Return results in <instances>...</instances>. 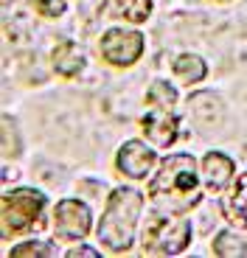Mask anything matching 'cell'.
<instances>
[{"mask_svg": "<svg viewBox=\"0 0 247 258\" xmlns=\"http://www.w3.org/2000/svg\"><path fill=\"white\" fill-rule=\"evenodd\" d=\"M149 194L157 211H189L200 202L197 160L191 155H171L163 160L157 177L152 180Z\"/></svg>", "mask_w": 247, "mask_h": 258, "instance_id": "obj_1", "label": "cell"}, {"mask_svg": "<svg viewBox=\"0 0 247 258\" xmlns=\"http://www.w3.org/2000/svg\"><path fill=\"white\" fill-rule=\"evenodd\" d=\"M138 213H141V194L132 188H115L112 197L107 200L104 219L98 225V239L115 252L132 247Z\"/></svg>", "mask_w": 247, "mask_h": 258, "instance_id": "obj_2", "label": "cell"}, {"mask_svg": "<svg viewBox=\"0 0 247 258\" xmlns=\"http://www.w3.org/2000/svg\"><path fill=\"white\" fill-rule=\"evenodd\" d=\"M42 208L45 197L31 188H17V191L3 194L0 211H3V236H17V233L42 227Z\"/></svg>", "mask_w": 247, "mask_h": 258, "instance_id": "obj_3", "label": "cell"}, {"mask_svg": "<svg viewBox=\"0 0 247 258\" xmlns=\"http://www.w3.org/2000/svg\"><path fill=\"white\" fill-rule=\"evenodd\" d=\"M191 239V225L186 219H157L146 230V252H160V255H174L182 252Z\"/></svg>", "mask_w": 247, "mask_h": 258, "instance_id": "obj_4", "label": "cell"}, {"mask_svg": "<svg viewBox=\"0 0 247 258\" xmlns=\"http://www.w3.org/2000/svg\"><path fill=\"white\" fill-rule=\"evenodd\" d=\"M53 230L62 239H85L90 230V211L79 200H62L53 211Z\"/></svg>", "mask_w": 247, "mask_h": 258, "instance_id": "obj_5", "label": "cell"}, {"mask_svg": "<svg viewBox=\"0 0 247 258\" xmlns=\"http://www.w3.org/2000/svg\"><path fill=\"white\" fill-rule=\"evenodd\" d=\"M101 53H104L107 62L118 64V68H127V64H132L143 53V37L135 31L112 28V31H107L104 39H101Z\"/></svg>", "mask_w": 247, "mask_h": 258, "instance_id": "obj_6", "label": "cell"}, {"mask_svg": "<svg viewBox=\"0 0 247 258\" xmlns=\"http://www.w3.org/2000/svg\"><path fill=\"white\" fill-rule=\"evenodd\" d=\"M189 110H191L194 123L202 132H214V129H219L225 123V107H222L216 93H208V90L194 93L189 98Z\"/></svg>", "mask_w": 247, "mask_h": 258, "instance_id": "obj_7", "label": "cell"}, {"mask_svg": "<svg viewBox=\"0 0 247 258\" xmlns=\"http://www.w3.org/2000/svg\"><path fill=\"white\" fill-rule=\"evenodd\" d=\"M143 132L152 138L155 146H171L177 138V115L171 112V107H152V112L143 118Z\"/></svg>", "mask_w": 247, "mask_h": 258, "instance_id": "obj_8", "label": "cell"}, {"mask_svg": "<svg viewBox=\"0 0 247 258\" xmlns=\"http://www.w3.org/2000/svg\"><path fill=\"white\" fill-rule=\"evenodd\" d=\"M152 163H155V152L141 141L124 143V149L118 152V168H121L127 177H135V180L149 174Z\"/></svg>", "mask_w": 247, "mask_h": 258, "instance_id": "obj_9", "label": "cell"}, {"mask_svg": "<svg viewBox=\"0 0 247 258\" xmlns=\"http://www.w3.org/2000/svg\"><path fill=\"white\" fill-rule=\"evenodd\" d=\"M51 62H53V71L59 73V76H76L82 68H85V51H82V45H76V42H62V45H56L53 48V56H51Z\"/></svg>", "mask_w": 247, "mask_h": 258, "instance_id": "obj_10", "label": "cell"}, {"mask_svg": "<svg viewBox=\"0 0 247 258\" xmlns=\"http://www.w3.org/2000/svg\"><path fill=\"white\" fill-rule=\"evenodd\" d=\"M222 211H225L230 225L247 230V174H241L239 180H236L233 191H230V197L225 200Z\"/></svg>", "mask_w": 247, "mask_h": 258, "instance_id": "obj_11", "label": "cell"}, {"mask_svg": "<svg viewBox=\"0 0 247 258\" xmlns=\"http://www.w3.org/2000/svg\"><path fill=\"white\" fill-rule=\"evenodd\" d=\"M202 174H205V182H208L211 191H219V188L228 185L230 174H233V160L219 155V152H211L202 160Z\"/></svg>", "mask_w": 247, "mask_h": 258, "instance_id": "obj_12", "label": "cell"}, {"mask_svg": "<svg viewBox=\"0 0 247 258\" xmlns=\"http://www.w3.org/2000/svg\"><path fill=\"white\" fill-rule=\"evenodd\" d=\"M107 12L115 14L118 20H130V23H143L152 12V0H110Z\"/></svg>", "mask_w": 247, "mask_h": 258, "instance_id": "obj_13", "label": "cell"}, {"mask_svg": "<svg viewBox=\"0 0 247 258\" xmlns=\"http://www.w3.org/2000/svg\"><path fill=\"white\" fill-rule=\"evenodd\" d=\"M174 73H177L180 82L194 84L205 76V62H202L200 56H194V53H182V56L174 59Z\"/></svg>", "mask_w": 247, "mask_h": 258, "instance_id": "obj_14", "label": "cell"}, {"mask_svg": "<svg viewBox=\"0 0 247 258\" xmlns=\"http://www.w3.org/2000/svg\"><path fill=\"white\" fill-rule=\"evenodd\" d=\"M214 252L216 255H225V258H239L247 252V244L236 236V233H219L214 241Z\"/></svg>", "mask_w": 247, "mask_h": 258, "instance_id": "obj_15", "label": "cell"}, {"mask_svg": "<svg viewBox=\"0 0 247 258\" xmlns=\"http://www.w3.org/2000/svg\"><path fill=\"white\" fill-rule=\"evenodd\" d=\"M149 104L152 107H174V101H177V93H174V87H169L166 82H155L149 87Z\"/></svg>", "mask_w": 247, "mask_h": 258, "instance_id": "obj_16", "label": "cell"}, {"mask_svg": "<svg viewBox=\"0 0 247 258\" xmlns=\"http://www.w3.org/2000/svg\"><path fill=\"white\" fill-rule=\"evenodd\" d=\"M20 152V138L14 132V121L9 115H3V155L12 157Z\"/></svg>", "mask_w": 247, "mask_h": 258, "instance_id": "obj_17", "label": "cell"}, {"mask_svg": "<svg viewBox=\"0 0 247 258\" xmlns=\"http://www.w3.org/2000/svg\"><path fill=\"white\" fill-rule=\"evenodd\" d=\"M14 258H23V255H53V247L45 244V241H28V244H20L12 250Z\"/></svg>", "mask_w": 247, "mask_h": 258, "instance_id": "obj_18", "label": "cell"}, {"mask_svg": "<svg viewBox=\"0 0 247 258\" xmlns=\"http://www.w3.org/2000/svg\"><path fill=\"white\" fill-rule=\"evenodd\" d=\"M34 3H37L42 17H59V14L65 12V3L62 0H34Z\"/></svg>", "mask_w": 247, "mask_h": 258, "instance_id": "obj_19", "label": "cell"}, {"mask_svg": "<svg viewBox=\"0 0 247 258\" xmlns=\"http://www.w3.org/2000/svg\"><path fill=\"white\" fill-rule=\"evenodd\" d=\"M71 255H73V258H82V255H90V258H96L98 252L93 250V247H76V250H73Z\"/></svg>", "mask_w": 247, "mask_h": 258, "instance_id": "obj_20", "label": "cell"}]
</instances>
